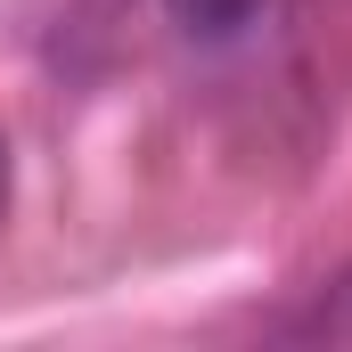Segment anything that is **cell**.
<instances>
[{"mask_svg": "<svg viewBox=\"0 0 352 352\" xmlns=\"http://www.w3.org/2000/svg\"><path fill=\"white\" fill-rule=\"evenodd\" d=\"M287 336H311V344H352V270H336L295 320H287Z\"/></svg>", "mask_w": 352, "mask_h": 352, "instance_id": "cell-1", "label": "cell"}, {"mask_svg": "<svg viewBox=\"0 0 352 352\" xmlns=\"http://www.w3.org/2000/svg\"><path fill=\"white\" fill-rule=\"evenodd\" d=\"M164 8H173L180 33H197V41H230V33H246L263 16V0H164Z\"/></svg>", "mask_w": 352, "mask_h": 352, "instance_id": "cell-2", "label": "cell"}, {"mask_svg": "<svg viewBox=\"0 0 352 352\" xmlns=\"http://www.w3.org/2000/svg\"><path fill=\"white\" fill-rule=\"evenodd\" d=\"M8 188H16V173H8V140H0V221H8Z\"/></svg>", "mask_w": 352, "mask_h": 352, "instance_id": "cell-3", "label": "cell"}]
</instances>
